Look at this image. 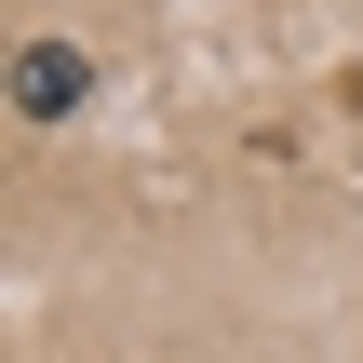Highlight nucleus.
<instances>
[{"label":"nucleus","instance_id":"obj_1","mask_svg":"<svg viewBox=\"0 0 363 363\" xmlns=\"http://www.w3.org/2000/svg\"><path fill=\"white\" fill-rule=\"evenodd\" d=\"M81 94H94V54H81V40H27V54H13V108H27V121H67Z\"/></svg>","mask_w":363,"mask_h":363}]
</instances>
